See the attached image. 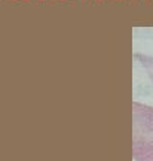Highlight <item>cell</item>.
I'll return each mask as SVG.
<instances>
[{"instance_id":"1","label":"cell","mask_w":153,"mask_h":161,"mask_svg":"<svg viewBox=\"0 0 153 161\" xmlns=\"http://www.w3.org/2000/svg\"><path fill=\"white\" fill-rule=\"evenodd\" d=\"M132 155L135 161H153V108L132 103Z\"/></svg>"},{"instance_id":"2","label":"cell","mask_w":153,"mask_h":161,"mask_svg":"<svg viewBox=\"0 0 153 161\" xmlns=\"http://www.w3.org/2000/svg\"><path fill=\"white\" fill-rule=\"evenodd\" d=\"M134 57L141 63V66L146 69V72H147L149 76H150V79L153 80V57L144 55V54H134Z\"/></svg>"}]
</instances>
